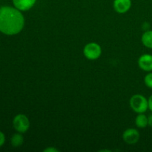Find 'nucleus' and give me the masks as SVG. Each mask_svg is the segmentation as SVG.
<instances>
[{
    "mask_svg": "<svg viewBox=\"0 0 152 152\" xmlns=\"http://www.w3.org/2000/svg\"><path fill=\"white\" fill-rule=\"evenodd\" d=\"M140 137V132L135 129H126L123 134V139L124 142L130 145L137 143L139 141Z\"/></svg>",
    "mask_w": 152,
    "mask_h": 152,
    "instance_id": "39448f33",
    "label": "nucleus"
},
{
    "mask_svg": "<svg viewBox=\"0 0 152 152\" xmlns=\"http://www.w3.org/2000/svg\"><path fill=\"white\" fill-rule=\"evenodd\" d=\"M23 142L24 137L22 136V133H19V132L15 133L10 138V143H11L12 146L14 147V148L20 147L23 144Z\"/></svg>",
    "mask_w": 152,
    "mask_h": 152,
    "instance_id": "9d476101",
    "label": "nucleus"
},
{
    "mask_svg": "<svg viewBox=\"0 0 152 152\" xmlns=\"http://www.w3.org/2000/svg\"><path fill=\"white\" fill-rule=\"evenodd\" d=\"M141 41L143 45L152 49V31H146L142 36Z\"/></svg>",
    "mask_w": 152,
    "mask_h": 152,
    "instance_id": "9b49d317",
    "label": "nucleus"
},
{
    "mask_svg": "<svg viewBox=\"0 0 152 152\" xmlns=\"http://www.w3.org/2000/svg\"><path fill=\"white\" fill-rule=\"evenodd\" d=\"M144 83L147 87L152 89V71L145 75V78H144Z\"/></svg>",
    "mask_w": 152,
    "mask_h": 152,
    "instance_id": "f8f14e48",
    "label": "nucleus"
},
{
    "mask_svg": "<svg viewBox=\"0 0 152 152\" xmlns=\"http://www.w3.org/2000/svg\"><path fill=\"white\" fill-rule=\"evenodd\" d=\"M83 53L89 60H96L100 57L102 54V48L100 45L96 42L88 43L83 49Z\"/></svg>",
    "mask_w": 152,
    "mask_h": 152,
    "instance_id": "7ed1b4c3",
    "label": "nucleus"
},
{
    "mask_svg": "<svg viewBox=\"0 0 152 152\" xmlns=\"http://www.w3.org/2000/svg\"><path fill=\"white\" fill-rule=\"evenodd\" d=\"M12 1L13 6L22 12L32 8L35 5L37 0H12Z\"/></svg>",
    "mask_w": 152,
    "mask_h": 152,
    "instance_id": "6e6552de",
    "label": "nucleus"
},
{
    "mask_svg": "<svg viewBox=\"0 0 152 152\" xmlns=\"http://www.w3.org/2000/svg\"><path fill=\"white\" fill-rule=\"evenodd\" d=\"M135 125L137 127L140 129H145V127L148 126V118L146 115L144 114V113L142 114H138L135 119Z\"/></svg>",
    "mask_w": 152,
    "mask_h": 152,
    "instance_id": "1a4fd4ad",
    "label": "nucleus"
},
{
    "mask_svg": "<svg viewBox=\"0 0 152 152\" xmlns=\"http://www.w3.org/2000/svg\"><path fill=\"white\" fill-rule=\"evenodd\" d=\"M43 151L44 152H58L59 151V150H58L57 148H55V147L49 146L48 147V148H45V149L43 150Z\"/></svg>",
    "mask_w": 152,
    "mask_h": 152,
    "instance_id": "4468645a",
    "label": "nucleus"
},
{
    "mask_svg": "<svg viewBox=\"0 0 152 152\" xmlns=\"http://www.w3.org/2000/svg\"><path fill=\"white\" fill-rule=\"evenodd\" d=\"M130 106L137 114L145 113L148 108V101L141 94H134L130 99Z\"/></svg>",
    "mask_w": 152,
    "mask_h": 152,
    "instance_id": "f03ea898",
    "label": "nucleus"
},
{
    "mask_svg": "<svg viewBox=\"0 0 152 152\" xmlns=\"http://www.w3.org/2000/svg\"><path fill=\"white\" fill-rule=\"evenodd\" d=\"M148 109H149L151 111H152V94L150 96V97L148 98Z\"/></svg>",
    "mask_w": 152,
    "mask_h": 152,
    "instance_id": "2eb2a0df",
    "label": "nucleus"
},
{
    "mask_svg": "<svg viewBox=\"0 0 152 152\" xmlns=\"http://www.w3.org/2000/svg\"><path fill=\"white\" fill-rule=\"evenodd\" d=\"M5 142V135L3 132H0V148L2 146Z\"/></svg>",
    "mask_w": 152,
    "mask_h": 152,
    "instance_id": "ddd939ff",
    "label": "nucleus"
},
{
    "mask_svg": "<svg viewBox=\"0 0 152 152\" xmlns=\"http://www.w3.org/2000/svg\"><path fill=\"white\" fill-rule=\"evenodd\" d=\"M113 5L117 13H125L130 10L132 0H114Z\"/></svg>",
    "mask_w": 152,
    "mask_h": 152,
    "instance_id": "0eeeda50",
    "label": "nucleus"
},
{
    "mask_svg": "<svg viewBox=\"0 0 152 152\" xmlns=\"http://www.w3.org/2000/svg\"><path fill=\"white\" fill-rule=\"evenodd\" d=\"M13 126L17 132L22 134L25 133L30 128V120L25 114H17L13 120Z\"/></svg>",
    "mask_w": 152,
    "mask_h": 152,
    "instance_id": "20e7f679",
    "label": "nucleus"
},
{
    "mask_svg": "<svg viewBox=\"0 0 152 152\" xmlns=\"http://www.w3.org/2000/svg\"><path fill=\"white\" fill-rule=\"evenodd\" d=\"M25 26L22 11L13 6L0 7V32L7 36L19 34Z\"/></svg>",
    "mask_w": 152,
    "mask_h": 152,
    "instance_id": "f257e3e1",
    "label": "nucleus"
},
{
    "mask_svg": "<svg viewBox=\"0 0 152 152\" xmlns=\"http://www.w3.org/2000/svg\"><path fill=\"white\" fill-rule=\"evenodd\" d=\"M138 65L142 71L151 72L152 71V55L145 53L140 56L138 59Z\"/></svg>",
    "mask_w": 152,
    "mask_h": 152,
    "instance_id": "423d86ee",
    "label": "nucleus"
}]
</instances>
